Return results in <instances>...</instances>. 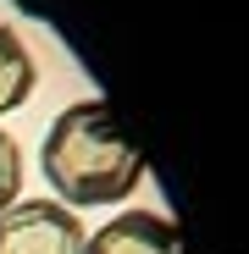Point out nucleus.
Segmentation results:
<instances>
[{"label": "nucleus", "mask_w": 249, "mask_h": 254, "mask_svg": "<svg viewBox=\"0 0 249 254\" xmlns=\"http://www.w3.org/2000/svg\"><path fill=\"white\" fill-rule=\"evenodd\" d=\"M39 177L50 183V199L67 210L122 204L144 183V155L122 138L105 100H72L39 138Z\"/></svg>", "instance_id": "1"}, {"label": "nucleus", "mask_w": 249, "mask_h": 254, "mask_svg": "<svg viewBox=\"0 0 249 254\" xmlns=\"http://www.w3.org/2000/svg\"><path fill=\"white\" fill-rule=\"evenodd\" d=\"M83 238L78 210L56 199H17L0 210V254H83Z\"/></svg>", "instance_id": "2"}, {"label": "nucleus", "mask_w": 249, "mask_h": 254, "mask_svg": "<svg viewBox=\"0 0 249 254\" xmlns=\"http://www.w3.org/2000/svg\"><path fill=\"white\" fill-rule=\"evenodd\" d=\"M39 89V61L28 50V39L11 28V22H0V116H11L33 100Z\"/></svg>", "instance_id": "4"}, {"label": "nucleus", "mask_w": 249, "mask_h": 254, "mask_svg": "<svg viewBox=\"0 0 249 254\" xmlns=\"http://www.w3.org/2000/svg\"><path fill=\"white\" fill-rule=\"evenodd\" d=\"M83 254H188V238L161 210H122L83 238Z\"/></svg>", "instance_id": "3"}, {"label": "nucleus", "mask_w": 249, "mask_h": 254, "mask_svg": "<svg viewBox=\"0 0 249 254\" xmlns=\"http://www.w3.org/2000/svg\"><path fill=\"white\" fill-rule=\"evenodd\" d=\"M22 177H28V160H22V144L0 127V210H11L22 199Z\"/></svg>", "instance_id": "5"}]
</instances>
